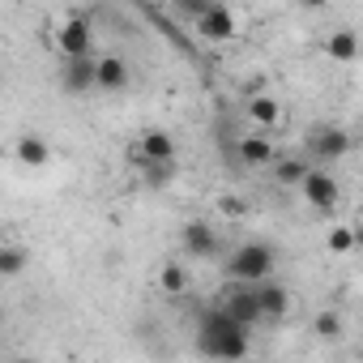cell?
Wrapping results in <instances>:
<instances>
[{
  "instance_id": "obj_11",
  "label": "cell",
  "mask_w": 363,
  "mask_h": 363,
  "mask_svg": "<svg viewBox=\"0 0 363 363\" xmlns=\"http://www.w3.org/2000/svg\"><path fill=\"white\" fill-rule=\"evenodd\" d=\"M60 86L69 99H82L94 90V56H65L60 60Z\"/></svg>"
},
{
  "instance_id": "obj_4",
  "label": "cell",
  "mask_w": 363,
  "mask_h": 363,
  "mask_svg": "<svg viewBox=\"0 0 363 363\" xmlns=\"http://www.w3.org/2000/svg\"><path fill=\"white\" fill-rule=\"evenodd\" d=\"M295 189H299V197H303L312 210H320V214H329V210L337 206V197H342V184L329 175V167H316V162L308 167V175L299 179Z\"/></svg>"
},
{
  "instance_id": "obj_13",
  "label": "cell",
  "mask_w": 363,
  "mask_h": 363,
  "mask_svg": "<svg viewBox=\"0 0 363 363\" xmlns=\"http://www.w3.org/2000/svg\"><path fill=\"white\" fill-rule=\"evenodd\" d=\"M235 154H240V162H244V167H269L278 150H274V141H269L265 133H248V137L235 145Z\"/></svg>"
},
{
  "instance_id": "obj_1",
  "label": "cell",
  "mask_w": 363,
  "mask_h": 363,
  "mask_svg": "<svg viewBox=\"0 0 363 363\" xmlns=\"http://www.w3.org/2000/svg\"><path fill=\"white\" fill-rule=\"evenodd\" d=\"M248 350H252V329L231 320L218 303L201 312V320H197V354H206V359H244Z\"/></svg>"
},
{
  "instance_id": "obj_2",
  "label": "cell",
  "mask_w": 363,
  "mask_h": 363,
  "mask_svg": "<svg viewBox=\"0 0 363 363\" xmlns=\"http://www.w3.org/2000/svg\"><path fill=\"white\" fill-rule=\"evenodd\" d=\"M274 265H278L274 248L261 244V240H248V244H240V248L227 252L223 274H227V282H261V278L274 274Z\"/></svg>"
},
{
  "instance_id": "obj_14",
  "label": "cell",
  "mask_w": 363,
  "mask_h": 363,
  "mask_svg": "<svg viewBox=\"0 0 363 363\" xmlns=\"http://www.w3.org/2000/svg\"><path fill=\"white\" fill-rule=\"evenodd\" d=\"M13 154H18L22 167H48V162H52V145H48V137H39V133H22L18 145H13Z\"/></svg>"
},
{
  "instance_id": "obj_21",
  "label": "cell",
  "mask_w": 363,
  "mask_h": 363,
  "mask_svg": "<svg viewBox=\"0 0 363 363\" xmlns=\"http://www.w3.org/2000/svg\"><path fill=\"white\" fill-rule=\"evenodd\" d=\"M342 329H346V325H342V312H329V308L316 312V320H312V333H316L320 342H337Z\"/></svg>"
},
{
  "instance_id": "obj_20",
  "label": "cell",
  "mask_w": 363,
  "mask_h": 363,
  "mask_svg": "<svg viewBox=\"0 0 363 363\" xmlns=\"http://www.w3.org/2000/svg\"><path fill=\"white\" fill-rule=\"evenodd\" d=\"M30 265V252L22 244H0V278H18Z\"/></svg>"
},
{
  "instance_id": "obj_12",
  "label": "cell",
  "mask_w": 363,
  "mask_h": 363,
  "mask_svg": "<svg viewBox=\"0 0 363 363\" xmlns=\"http://www.w3.org/2000/svg\"><path fill=\"white\" fill-rule=\"evenodd\" d=\"M128 158H133V167L145 162V158H175V137L167 128H145L137 137V145L128 150Z\"/></svg>"
},
{
  "instance_id": "obj_8",
  "label": "cell",
  "mask_w": 363,
  "mask_h": 363,
  "mask_svg": "<svg viewBox=\"0 0 363 363\" xmlns=\"http://www.w3.org/2000/svg\"><path fill=\"white\" fill-rule=\"evenodd\" d=\"M133 86V73H128V60L107 52V56H94V90L103 94H124Z\"/></svg>"
},
{
  "instance_id": "obj_22",
  "label": "cell",
  "mask_w": 363,
  "mask_h": 363,
  "mask_svg": "<svg viewBox=\"0 0 363 363\" xmlns=\"http://www.w3.org/2000/svg\"><path fill=\"white\" fill-rule=\"evenodd\" d=\"M210 5H214V0H171V13H175L179 22H197Z\"/></svg>"
},
{
  "instance_id": "obj_18",
  "label": "cell",
  "mask_w": 363,
  "mask_h": 363,
  "mask_svg": "<svg viewBox=\"0 0 363 363\" xmlns=\"http://www.w3.org/2000/svg\"><path fill=\"white\" fill-rule=\"evenodd\" d=\"M248 120H252L257 128H274V124L282 120L278 99H269V94H252V99H248Z\"/></svg>"
},
{
  "instance_id": "obj_23",
  "label": "cell",
  "mask_w": 363,
  "mask_h": 363,
  "mask_svg": "<svg viewBox=\"0 0 363 363\" xmlns=\"http://www.w3.org/2000/svg\"><path fill=\"white\" fill-rule=\"evenodd\" d=\"M354 248V231L350 227H333L329 231V252H350Z\"/></svg>"
},
{
  "instance_id": "obj_17",
  "label": "cell",
  "mask_w": 363,
  "mask_h": 363,
  "mask_svg": "<svg viewBox=\"0 0 363 363\" xmlns=\"http://www.w3.org/2000/svg\"><path fill=\"white\" fill-rule=\"evenodd\" d=\"M137 171L145 179V189H167L175 179V158H145V162H137Z\"/></svg>"
},
{
  "instance_id": "obj_10",
  "label": "cell",
  "mask_w": 363,
  "mask_h": 363,
  "mask_svg": "<svg viewBox=\"0 0 363 363\" xmlns=\"http://www.w3.org/2000/svg\"><path fill=\"white\" fill-rule=\"evenodd\" d=\"M235 26H240V22H235V9L223 5V0H214V5L193 22V30H197L201 39H210V43H227V39L235 35Z\"/></svg>"
},
{
  "instance_id": "obj_24",
  "label": "cell",
  "mask_w": 363,
  "mask_h": 363,
  "mask_svg": "<svg viewBox=\"0 0 363 363\" xmlns=\"http://www.w3.org/2000/svg\"><path fill=\"white\" fill-rule=\"evenodd\" d=\"M303 5H308V9H320V5H329V0H303Z\"/></svg>"
},
{
  "instance_id": "obj_19",
  "label": "cell",
  "mask_w": 363,
  "mask_h": 363,
  "mask_svg": "<svg viewBox=\"0 0 363 363\" xmlns=\"http://www.w3.org/2000/svg\"><path fill=\"white\" fill-rule=\"evenodd\" d=\"M158 291H162V295H184V291H189V269L179 265V261H167V265L158 269Z\"/></svg>"
},
{
  "instance_id": "obj_16",
  "label": "cell",
  "mask_w": 363,
  "mask_h": 363,
  "mask_svg": "<svg viewBox=\"0 0 363 363\" xmlns=\"http://www.w3.org/2000/svg\"><path fill=\"white\" fill-rule=\"evenodd\" d=\"M325 52H329V60H337V65H354V60H359V35H354L350 26H342V30H333V35L325 39Z\"/></svg>"
},
{
  "instance_id": "obj_7",
  "label": "cell",
  "mask_w": 363,
  "mask_h": 363,
  "mask_svg": "<svg viewBox=\"0 0 363 363\" xmlns=\"http://www.w3.org/2000/svg\"><path fill=\"white\" fill-rule=\"evenodd\" d=\"M179 248H184L193 261H210V257H218V252H223V240H218L214 223H206V218H193L184 231H179Z\"/></svg>"
},
{
  "instance_id": "obj_6",
  "label": "cell",
  "mask_w": 363,
  "mask_h": 363,
  "mask_svg": "<svg viewBox=\"0 0 363 363\" xmlns=\"http://www.w3.org/2000/svg\"><path fill=\"white\" fill-rule=\"evenodd\" d=\"M56 48L60 56H94V30L86 13H69L56 30Z\"/></svg>"
},
{
  "instance_id": "obj_15",
  "label": "cell",
  "mask_w": 363,
  "mask_h": 363,
  "mask_svg": "<svg viewBox=\"0 0 363 363\" xmlns=\"http://www.w3.org/2000/svg\"><path fill=\"white\" fill-rule=\"evenodd\" d=\"M269 167H274V179H278L282 189H295L299 179L308 175V167H312V162H308V154H274V162H269Z\"/></svg>"
},
{
  "instance_id": "obj_5",
  "label": "cell",
  "mask_w": 363,
  "mask_h": 363,
  "mask_svg": "<svg viewBox=\"0 0 363 363\" xmlns=\"http://www.w3.org/2000/svg\"><path fill=\"white\" fill-rule=\"evenodd\" d=\"M218 308H223L231 320H240L244 329H257V325H261V308H257L252 282H227V286H223V299H218Z\"/></svg>"
},
{
  "instance_id": "obj_9",
  "label": "cell",
  "mask_w": 363,
  "mask_h": 363,
  "mask_svg": "<svg viewBox=\"0 0 363 363\" xmlns=\"http://www.w3.org/2000/svg\"><path fill=\"white\" fill-rule=\"evenodd\" d=\"M252 295H257V308H261V325H274L291 312V291L282 282H274V274L252 282Z\"/></svg>"
},
{
  "instance_id": "obj_3",
  "label": "cell",
  "mask_w": 363,
  "mask_h": 363,
  "mask_svg": "<svg viewBox=\"0 0 363 363\" xmlns=\"http://www.w3.org/2000/svg\"><path fill=\"white\" fill-rule=\"evenodd\" d=\"M350 150H354V137H350L342 124H320V128L308 137V162H320V167L342 162Z\"/></svg>"
}]
</instances>
